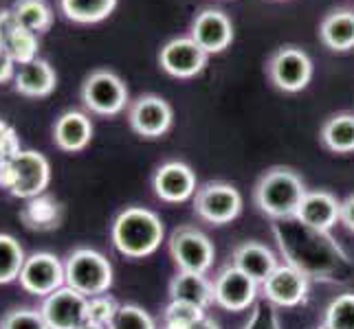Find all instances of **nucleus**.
I'll use <instances>...</instances> for the list:
<instances>
[{
  "label": "nucleus",
  "mask_w": 354,
  "mask_h": 329,
  "mask_svg": "<svg viewBox=\"0 0 354 329\" xmlns=\"http://www.w3.org/2000/svg\"><path fill=\"white\" fill-rule=\"evenodd\" d=\"M319 139L326 150L335 154H352L354 152V114L339 112L326 119L322 126Z\"/></svg>",
  "instance_id": "obj_27"
},
{
  "label": "nucleus",
  "mask_w": 354,
  "mask_h": 329,
  "mask_svg": "<svg viewBox=\"0 0 354 329\" xmlns=\"http://www.w3.org/2000/svg\"><path fill=\"white\" fill-rule=\"evenodd\" d=\"M189 38L196 42L207 55L223 53L234 42V24L231 18L221 9L207 7L198 11L192 22Z\"/></svg>",
  "instance_id": "obj_17"
},
{
  "label": "nucleus",
  "mask_w": 354,
  "mask_h": 329,
  "mask_svg": "<svg viewBox=\"0 0 354 329\" xmlns=\"http://www.w3.org/2000/svg\"><path fill=\"white\" fill-rule=\"evenodd\" d=\"M14 77H16V62L11 59V55L5 48H0V83L14 81Z\"/></svg>",
  "instance_id": "obj_37"
},
{
  "label": "nucleus",
  "mask_w": 354,
  "mask_h": 329,
  "mask_svg": "<svg viewBox=\"0 0 354 329\" xmlns=\"http://www.w3.org/2000/svg\"><path fill=\"white\" fill-rule=\"evenodd\" d=\"M59 14L75 24H97L111 18L117 0H57Z\"/></svg>",
  "instance_id": "obj_26"
},
{
  "label": "nucleus",
  "mask_w": 354,
  "mask_h": 329,
  "mask_svg": "<svg viewBox=\"0 0 354 329\" xmlns=\"http://www.w3.org/2000/svg\"><path fill=\"white\" fill-rule=\"evenodd\" d=\"M231 266H236L238 270L249 275L255 283H264L266 277L271 275L277 263V255L264 246L260 241H242L231 252Z\"/></svg>",
  "instance_id": "obj_21"
},
{
  "label": "nucleus",
  "mask_w": 354,
  "mask_h": 329,
  "mask_svg": "<svg viewBox=\"0 0 354 329\" xmlns=\"http://www.w3.org/2000/svg\"><path fill=\"white\" fill-rule=\"evenodd\" d=\"M205 314L203 308L185 301H169L163 312V329H192Z\"/></svg>",
  "instance_id": "obj_31"
},
{
  "label": "nucleus",
  "mask_w": 354,
  "mask_h": 329,
  "mask_svg": "<svg viewBox=\"0 0 354 329\" xmlns=\"http://www.w3.org/2000/svg\"><path fill=\"white\" fill-rule=\"evenodd\" d=\"M24 261H27V255L20 241L14 235L0 233V286L18 281Z\"/></svg>",
  "instance_id": "obj_29"
},
{
  "label": "nucleus",
  "mask_w": 354,
  "mask_h": 329,
  "mask_svg": "<svg viewBox=\"0 0 354 329\" xmlns=\"http://www.w3.org/2000/svg\"><path fill=\"white\" fill-rule=\"evenodd\" d=\"M207 59L209 55L192 38H174L165 42L158 51V66L176 79H192L201 75L207 66Z\"/></svg>",
  "instance_id": "obj_14"
},
{
  "label": "nucleus",
  "mask_w": 354,
  "mask_h": 329,
  "mask_svg": "<svg viewBox=\"0 0 354 329\" xmlns=\"http://www.w3.org/2000/svg\"><path fill=\"white\" fill-rule=\"evenodd\" d=\"M258 286L249 275L229 263L214 277V303L227 312H244L255 306Z\"/></svg>",
  "instance_id": "obj_12"
},
{
  "label": "nucleus",
  "mask_w": 354,
  "mask_h": 329,
  "mask_svg": "<svg viewBox=\"0 0 354 329\" xmlns=\"http://www.w3.org/2000/svg\"><path fill=\"white\" fill-rule=\"evenodd\" d=\"M0 329H48V325L40 310L11 308L0 321Z\"/></svg>",
  "instance_id": "obj_33"
},
{
  "label": "nucleus",
  "mask_w": 354,
  "mask_h": 329,
  "mask_svg": "<svg viewBox=\"0 0 354 329\" xmlns=\"http://www.w3.org/2000/svg\"><path fill=\"white\" fill-rule=\"evenodd\" d=\"M119 310V303L108 297V295H100V297H91L88 306H86V321L91 323H100V325H111L115 314Z\"/></svg>",
  "instance_id": "obj_34"
},
{
  "label": "nucleus",
  "mask_w": 354,
  "mask_h": 329,
  "mask_svg": "<svg viewBox=\"0 0 354 329\" xmlns=\"http://www.w3.org/2000/svg\"><path fill=\"white\" fill-rule=\"evenodd\" d=\"M322 325L328 329H354V292H344L328 303Z\"/></svg>",
  "instance_id": "obj_30"
},
{
  "label": "nucleus",
  "mask_w": 354,
  "mask_h": 329,
  "mask_svg": "<svg viewBox=\"0 0 354 329\" xmlns=\"http://www.w3.org/2000/svg\"><path fill=\"white\" fill-rule=\"evenodd\" d=\"M165 237L163 219L143 206H128L111 226V241L119 255L128 259H143L158 250Z\"/></svg>",
  "instance_id": "obj_2"
},
{
  "label": "nucleus",
  "mask_w": 354,
  "mask_h": 329,
  "mask_svg": "<svg viewBox=\"0 0 354 329\" xmlns=\"http://www.w3.org/2000/svg\"><path fill=\"white\" fill-rule=\"evenodd\" d=\"M51 182V165L46 156L35 150H20L0 165V189L20 200L42 196Z\"/></svg>",
  "instance_id": "obj_4"
},
{
  "label": "nucleus",
  "mask_w": 354,
  "mask_h": 329,
  "mask_svg": "<svg viewBox=\"0 0 354 329\" xmlns=\"http://www.w3.org/2000/svg\"><path fill=\"white\" fill-rule=\"evenodd\" d=\"M192 329H221V325H218L214 319H209V316H203V319L194 325Z\"/></svg>",
  "instance_id": "obj_39"
},
{
  "label": "nucleus",
  "mask_w": 354,
  "mask_h": 329,
  "mask_svg": "<svg viewBox=\"0 0 354 329\" xmlns=\"http://www.w3.org/2000/svg\"><path fill=\"white\" fill-rule=\"evenodd\" d=\"M306 185L301 176L290 167H271L264 172L253 189L255 206L271 219L295 217L306 196Z\"/></svg>",
  "instance_id": "obj_3"
},
{
  "label": "nucleus",
  "mask_w": 354,
  "mask_h": 329,
  "mask_svg": "<svg viewBox=\"0 0 354 329\" xmlns=\"http://www.w3.org/2000/svg\"><path fill=\"white\" fill-rule=\"evenodd\" d=\"M315 329H328V327H324V325H319V327H315Z\"/></svg>",
  "instance_id": "obj_41"
},
{
  "label": "nucleus",
  "mask_w": 354,
  "mask_h": 329,
  "mask_svg": "<svg viewBox=\"0 0 354 329\" xmlns=\"http://www.w3.org/2000/svg\"><path fill=\"white\" fill-rule=\"evenodd\" d=\"M82 103L100 117H117L130 106L126 81L108 68H97L82 83Z\"/></svg>",
  "instance_id": "obj_6"
},
{
  "label": "nucleus",
  "mask_w": 354,
  "mask_h": 329,
  "mask_svg": "<svg viewBox=\"0 0 354 329\" xmlns=\"http://www.w3.org/2000/svg\"><path fill=\"white\" fill-rule=\"evenodd\" d=\"M57 86V72L55 68L42 57H35L33 62L22 64L16 70L14 90L29 99H42L48 97Z\"/></svg>",
  "instance_id": "obj_22"
},
{
  "label": "nucleus",
  "mask_w": 354,
  "mask_h": 329,
  "mask_svg": "<svg viewBox=\"0 0 354 329\" xmlns=\"http://www.w3.org/2000/svg\"><path fill=\"white\" fill-rule=\"evenodd\" d=\"M77 329H108L106 325H100V323H91V321H84Z\"/></svg>",
  "instance_id": "obj_40"
},
{
  "label": "nucleus",
  "mask_w": 354,
  "mask_h": 329,
  "mask_svg": "<svg viewBox=\"0 0 354 329\" xmlns=\"http://www.w3.org/2000/svg\"><path fill=\"white\" fill-rule=\"evenodd\" d=\"M0 42H3V48L11 55V59L20 66L33 62L40 51L38 33L24 29L16 20L11 7L0 9Z\"/></svg>",
  "instance_id": "obj_18"
},
{
  "label": "nucleus",
  "mask_w": 354,
  "mask_h": 329,
  "mask_svg": "<svg viewBox=\"0 0 354 329\" xmlns=\"http://www.w3.org/2000/svg\"><path fill=\"white\" fill-rule=\"evenodd\" d=\"M93 121L86 112L80 110H66L53 123V143L57 150L66 154L84 152L93 141Z\"/></svg>",
  "instance_id": "obj_19"
},
{
  "label": "nucleus",
  "mask_w": 354,
  "mask_h": 329,
  "mask_svg": "<svg viewBox=\"0 0 354 329\" xmlns=\"http://www.w3.org/2000/svg\"><path fill=\"white\" fill-rule=\"evenodd\" d=\"M66 286L84 297H100L113 288V263L93 248H75L64 261Z\"/></svg>",
  "instance_id": "obj_5"
},
{
  "label": "nucleus",
  "mask_w": 354,
  "mask_h": 329,
  "mask_svg": "<svg viewBox=\"0 0 354 329\" xmlns=\"http://www.w3.org/2000/svg\"><path fill=\"white\" fill-rule=\"evenodd\" d=\"M273 235L284 263L297 268L310 281L337 283L354 275L352 259L330 233L301 224L297 217H286L275 219Z\"/></svg>",
  "instance_id": "obj_1"
},
{
  "label": "nucleus",
  "mask_w": 354,
  "mask_h": 329,
  "mask_svg": "<svg viewBox=\"0 0 354 329\" xmlns=\"http://www.w3.org/2000/svg\"><path fill=\"white\" fill-rule=\"evenodd\" d=\"M16 20L33 33H46L53 24V9L48 0H14L11 5Z\"/></svg>",
  "instance_id": "obj_28"
},
{
  "label": "nucleus",
  "mask_w": 354,
  "mask_h": 329,
  "mask_svg": "<svg viewBox=\"0 0 354 329\" xmlns=\"http://www.w3.org/2000/svg\"><path fill=\"white\" fill-rule=\"evenodd\" d=\"M194 211L207 224H229L242 211V193L229 182H205L194 196Z\"/></svg>",
  "instance_id": "obj_8"
},
{
  "label": "nucleus",
  "mask_w": 354,
  "mask_h": 329,
  "mask_svg": "<svg viewBox=\"0 0 354 329\" xmlns=\"http://www.w3.org/2000/svg\"><path fill=\"white\" fill-rule=\"evenodd\" d=\"M20 137L18 132L11 128L7 121L0 119V165L7 163L11 156H16L20 152Z\"/></svg>",
  "instance_id": "obj_36"
},
{
  "label": "nucleus",
  "mask_w": 354,
  "mask_h": 329,
  "mask_svg": "<svg viewBox=\"0 0 354 329\" xmlns=\"http://www.w3.org/2000/svg\"><path fill=\"white\" fill-rule=\"evenodd\" d=\"M108 329H156V323L143 308L134 306V303H126V306H119Z\"/></svg>",
  "instance_id": "obj_32"
},
{
  "label": "nucleus",
  "mask_w": 354,
  "mask_h": 329,
  "mask_svg": "<svg viewBox=\"0 0 354 329\" xmlns=\"http://www.w3.org/2000/svg\"><path fill=\"white\" fill-rule=\"evenodd\" d=\"M266 75L282 92H301L313 79V59L299 46H279L268 57Z\"/></svg>",
  "instance_id": "obj_7"
},
{
  "label": "nucleus",
  "mask_w": 354,
  "mask_h": 329,
  "mask_svg": "<svg viewBox=\"0 0 354 329\" xmlns=\"http://www.w3.org/2000/svg\"><path fill=\"white\" fill-rule=\"evenodd\" d=\"M319 40L337 53H346L354 48V11L335 9L326 14L319 24Z\"/></svg>",
  "instance_id": "obj_24"
},
{
  "label": "nucleus",
  "mask_w": 354,
  "mask_h": 329,
  "mask_svg": "<svg viewBox=\"0 0 354 329\" xmlns=\"http://www.w3.org/2000/svg\"><path fill=\"white\" fill-rule=\"evenodd\" d=\"M310 279L288 263H279L262 283L264 301L275 308H297L308 297Z\"/></svg>",
  "instance_id": "obj_13"
},
{
  "label": "nucleus",
  "mask_w": 354,
  "mask_h": 329,
  "mask_svg": "<svg viewBox=\"0 0 354 329\" xmlns=\"http://www.w3.org/2000/svg\"><path fill=\"white\" fill-rule=\"evenodd\" d=\"M0 48H3V42H0Z\"/></svg>",
  "instance_id": "obj_42"
},
{
  "label": "nucleus",
  "mask_w": 354,
  "mask_h": 329,
  "mask_svg": "<svg viewBox=\"0 0 354 329\" xmlns=\"http://www.w3.org/2000/svg\"><path fill=\"white\" fill-rule=\"evenodd\" d=\"M295 217L310 228L330 233V228L341 222V200H337L335 193L326 189L306 191Z\"/></svg>",
  "instance_id": "obj_20"
},
{
  "label": "nucleus",
  "mask_w": 354,
  "mask_h": 329,
  "mask_svg": "<svg viewBox=\"0 0 354 329\" xmlns=\"http://www.w3.org/2000/svg\"><path fill=\"white\" fill-rule=\"evenodd\" d=\"M128 123L134 134L143 139H158L174 123V110L163 97L141 94L128 108Z\"/></svg>",
  "instance_id": "obj_11"
},
{
  "label": "nucleus",
  "mask_w": 354,
  "mask_h": 329,
  "mask_svg": "<svg viewBox=\"0 0 354 329\" xmlns=\"http://www.w3.org/2000/svg\"><path fill=\"white\" fill-rule=\"evenodd\" d=\"M169 255L178 270L207 275V270L214 266L216 248L203 230L194 226H180L169 235Z\"/></svg>",
  "instance_id": "obj_9"
},
{
  "label": "nucleus",
  "mask_w": 354,
  "mask_h": 329,
  "mask_svg": "<svg viewBox=\"0 0 354 329\" xmlns=\"http://www.w3.org/2000/svg\"><path fill=\"white\" fill-rule=\"evenodd\" d=\"M20 222L24 228L35 230V233H46L53 230L62 222V206L51 196H35L27 200V204L20 209Z\"/></svg>",
  "instance_id": "obj_25"
},
{
  "label": "nucleus",
  "mask_w": 354,
  "mask_h": 329,
  "mask_svg": "<svg viewBox=\"0 0 354 329\" xmlns=\"http://www.w3.org/2000/svg\"><path fill=\"white\" fill-rule=\"evenodd\" d=\"M86 306H88V297H84L77 290L64 286L42 301L40 312L48 329H77L86 321Z\"/></svg>",
  "instance_id": "obj_16"
},
{
  "label": "nucleus",
  "mask_w": 354,
  "mask_h": 329,
  "mask_svg": "<svg viewBox=\"0 0 354 329\" xmlns=\"http://www.w3.org/2000/svg\"><path fill=\"white\" fill-rule=\"evenodd\" d=\"M152 189L158 200H163L167 204H180L194 200L198 191V180L187 163L167 161L154 172Z\"/></svg>",
  "instance_id": "obj_15"
},
{
  "label": "nucleus",
  "mask_w": 354,
  "mask_h": 329,
  "mask_svg": "<svg viewBox=\"0 0 354 329\" xmlns=\"http://www.w3.org/2000/svg\"><path fill=\"white\" fill-rule=\"evenodd\" d=\"M169 299L194 303L203 310L214 306V281L198 272L178 270L169 281Z\"/></svg>",
  "instance_id": "obj_23"
},
{
  "label": "nucleus",
  "mask_w": 354,
  "mask_h": 329,
  "mask_svg": "<svg viewBox=\"0 0 354 329\" xmlns=\"http://www.w3.org/2000/svg\"><path fill=\"white\" fill-rule=\"evenodd\" d=\"M242 329H282V323H279L275 306H271L268 301L255 303Z\"/></svg>",
  "instance_id": "obj_35"
},
{
  "label": "nucleus",
  "mask_w": 354,
  "mask_h": 329,
  "mask_svg": "<svg viewBox=\"0 0 354 329\" xmlns=\"http://www.w3.org/2000/svg\"><path fill=\"white\" fill-rule=\"evenodd\" d=\"M341 224L354 233V193L341 202Z\"/></svg>",
  "instance_id": "obj_38"
},
{
  "label": "nucleus",
  "mask_w": 354,
  "mask_h": 329,
  "mask_svg": "<svg viewBox=\"0 0 354 329\" xmlns=\"http://www.w3.org/2000/svg\"><path fill=\"white\" fill-rule=\"evenodd\" d=\"M20 288L24 292H29L33 297H42L46 299L48 295H53L55 290L66 286V277H64V263L55 257L53 252H33L24 261L22 270H20Z\"/></svg>",
  "instance_id": "obj_10"
}]
</instances>
